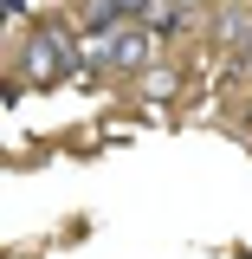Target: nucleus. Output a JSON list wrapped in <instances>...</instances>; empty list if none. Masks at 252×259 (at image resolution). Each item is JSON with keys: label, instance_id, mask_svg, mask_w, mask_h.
Returning <instances> with one entry per match:
<instances>
[{"label": "nucleus", "instance_id": "423d86ee", "mask_svg": "<svg viewBox=\"0 0 252 259\" xmlns=\"http://www.w3.org/2000/svg\"><path fill=\"white\" fill-rule=\"evenodd\" d=\"M246 130H252V117H246Z\"/></svg>", "mask_w": 252, "mask_h": 259}, {"label": "nucleus", "instance_id": "7ed1b4c3", "mask_svg": "<svg viewBox=\"0 0 252 259\" xmlns=\"http://www.w3.org/2000/svg\"><path fill=\"white\" fill-rule=\"evenodd\" d=\"M214 32H220L226 52H239V59H246V52H252V7H226Z\"/></svg>", "mask_w": 252, "mask_h": 259}, {"label": "nucleus", "instance_id": "20e7f679", "mask_svg": "<svg viewBox=\"0 0 252 259\" xmlns=\"http://www.w3.org/2000/svg\"><path fill=\"white\" fill-rule=\"evenodd\" d=\"M233 78H246V84H252V52H246L239 65H233Z\"/></svg>", "mask_w": 252, "mask_h": 259}, {"label": "nucleus", "instance_id": "f03ea898", "mask_svg": "<svg viewBox=\"0 0 252 259\" xmlns=\"http://www.w3.org/2000/svg\"><path fill=\"white\" fill-rule=\"evenodd\" d=\"M149 46H156V32L142 26V20H129V26H117V32H104V39H97V65L142 71V65H149Z\"/></svg>", "mask_w": 252, "mask_h": 259}, {"label": "nucleus", "instance_id": "39448f33", "mask_svg": "<svg viewBox=\"0 0 252 259\" xmlns=\"http://www.w3.org/2000/svg\"><path fill=\"white\" fill-rule=\"evenodd\" d=\"M168 7H181V13H200V0H168Z\"/></svg>", "mask_w": 252, "mask_h": 259}, {"label": "nucleus", "instance_id": "f257e3e1", "mask_svg": "<svg viewBox=\"0 0 252 259\" xmlns=\"http://www.w3.org/2000/svg\"><path fill=\"white\" fill-rule=\"evenodd\" d=\"M71 71H84V59L71 52V39L59 26H39L26 39V78L32 84H52V78H71Z\"/></svg>", "mask_w": 252, "mask_h": 259}]
</instances>
